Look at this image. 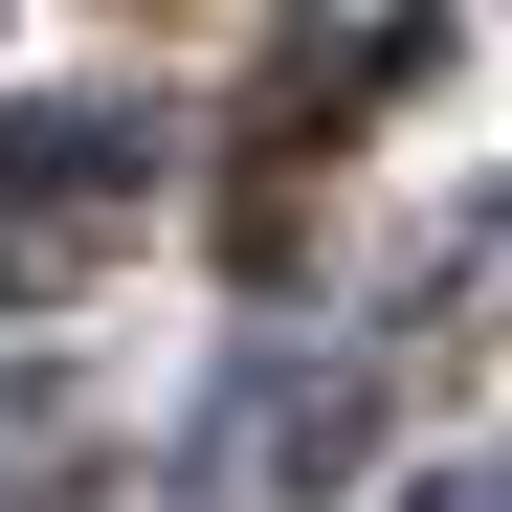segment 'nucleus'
<instances>
[]
</instances>
